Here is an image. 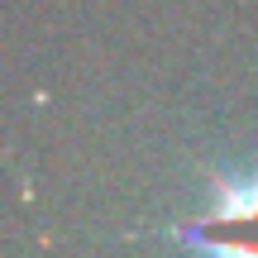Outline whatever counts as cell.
<instances>
[{
  "label": "cell",
  "instance_id": "1",
  "mask_svg": "<svg viewBox=\"0 0 258 258\" xmlns=\"http://www.w3.org/2000/svg\"><path fill=\"white\" fill-rule=\"evenodd\" d=\"M167 234L196 258H258V172H211V206Z\"/></svg>",
  "mask_w": 258,
  "mask_h": 258
}]
</instances>
